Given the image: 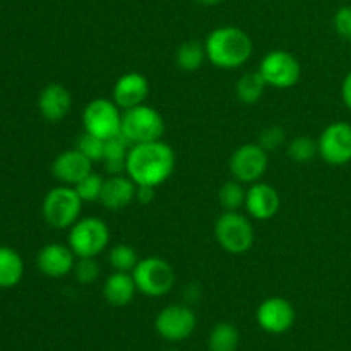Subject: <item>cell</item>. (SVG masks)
I'll return each instance as SVG.
<instances>
[{
    "label": "cell",
    "instance_id": "4fadbf2b",
    "mask_svg": "<svg viewBox=\"0 0 351 351\" xmlns=\"http://www.w3.org/2000/svg\"><path fill=\"white\" fill-rule=\"evenodd\" d=\"M256 319L263 331L269 335H283L293 326L295 308L287 298L271 297L257 307Z\"/></svg>",
    "mask_w": 351,
    "mask_h": 351
},
{
    "label": "cell",
    "instance_id": "7c38bea8",
    "mask_svg": "<svg viewBox=\"0 0 351 351\" xmlns=\"http://www.w3.org/2000/svg\"><path fill=\"white\" fill-rule=\"evenodd\" d=\"M319 156L332 167L351 161V123L335 122L326 127L317 139Z\"/></svg>",
    "mask_w": 351,
    "mask_h": 351
},
{
    "label": "cell",
    "instance_id": "277c9868",
    "mask_svg": "<svg viewBox=\"0 0 351 351\" xmlns=\"http://www.w3.org/2000/svg\"><path fill=\"white\" fill-rule=\"evenodd\" d=\"M165 134V120L153 106L137 105L122 112V136L130 144L160 141Z\"/></svg>",
    "mask_w": 351,
    "mask_h": 351
},
{
    "label": "cell",
    "instance_id": "836d02e7",
    "mask_svg": "<svg viewBox=\"0 0 351 351\" xmlns=\"http://www.w3.org/2000/svg\"><path fill=\"white\" fill-rule=\"evenodd\" d=\"M136 201L141 204H151L154 201V187H146V185H137Z\"/></svg>",
    "mask_w": 351,
    "mask_h": 351
},
{
    "label": "cell",
    "instance_id": "1f68e13d",
    "mask_svg": "<svg viewBox=\"0 0 351 351\" xmlns=\"http://www.w3.org/2000/svg\"><path fill=\"white\" fill-rule=\"evenodd\" d=\"M285 139H287L285 130L278 125H271L266 127V129L259 134V141H257V143H259L261 147H264V149L269 153V151L280 149L285 144Z\"/></svg>",
    "mask_w": 351,
    "mask_h": 351
},
{
    "label": "cell",
    "instance_id": "44dd1931",
    "mask_svg": "<svg viewBox=\"0 0 351 351\" xmlns=\"http://www.w3.org/2000/svg\"><path fill=\"white\" fill-rule=\"evenodd\" d=\"M24 274V263L19 252L0 245V288H14Z\"/></svg>",
    "mask_w": 351,
    "mask_h": 351
},
{
    "label": "cell",
    "instance_id": "9a60e30c",
    "mask_svg": "<svg viewBox=\"0 0 351 351\" xmlns=\"http://www.w3.org/2000/svg\"><path fill=\"white\" fill-rule=\"evenodd\" d=\"M93 171V161L86 158L77 147L67 149L58 154L51 163V173L64 185H77L84 177Z\"/></svg>",
    "mask_w": 351,
    "mask_h": 351
},
{
    "label": "cell",
    "instance_id": "6da1fadb",
    "mask_svg": "<svg viewBox=\"0 0 351 351\" xmlns=\"http://www.w3.org/2000/svg\"><path fill=\"white\" fill-rule=\"evenodd\" d=\"M175 163L173 147L165 141L132 144L127 153L125 173L136 185L156 189L171 177Z\"/></svg>",
    "mask_w": 351,
    "mask_h": 351
},
{
    "label": "cell",
    "instance_id": "30bf717a",
    "mask_svg": "<svg viewBox=\"0 0 351 351\" xmlns=\"http://www.w3.org/2000/svg\"><path fill=\"white\" fill-rule=\"evenodd\" d=\"M269 163V156L259 143L242 144L233 151L230 158V171L235 180L242 184H256L264 177Z\"/></svg>",
    "mask_w": 351,
    "mask_h": 351
},
{
    "label": "cell",
    "instance_id": "9c48e42d",
    "mask_svg": "<svg viewBox=\"0 0 351 351\" xmlns=\"http://www.w3.org/2000/svg\"><path fill=\"white\" fill-rule=\"evenodd\" d=\"M259 72L267 86L276 89L293 88L302 75V65L293 53L287 50H271L263 57Z\"/></svg>",
    "mask_w": 351,
    "mask_h": 351
},
{
    "label": "cell",
    "instance_id": "4dcf8cb0",
    "mask_svg": "<svg viewBox=\"0 0 351 351\" xmlns=\"http://www.w3.org/2000/svg\"><path fill=\"white\" fill-rule=\"evenodd\" d=\"M105 143L106 141L99 139V137L93 136V134L84 132L79 137L75 147L95 163V161H103V156H105Z\"/></svg>",
    "mask_w": 351,
    "mask_h": 351
},
{
    "label": "cell",
    "instance_id": "4316f807",
    "mask_svg": "<svg viewBox=\"0 0 351 351\" xmlns=\"http://www.w3.org/2000/svg\"><path fill=\"white\" fill-rule=\"evenodd\" d=\"M243 185L245 184L235 180V178H232V180L225 182V184L221 185L218 199H219V204L223 206L225 211H239V209L245 204L247 191Z\"/></svg>",
    "mask_w": 351,
    "mask_h": 351
},
{
    "label": "cell",
    "instance_id": "7402d4cb",
    "mask_svg": "<svg viewBox=\"0 0 351 351\" xmlns=\"http://www.w3.org/2000/svg\"><path fill=\"white\" fill-rule=\"evenodd\" d=\"M130 146H132V144H130L122 134L106 141L103 165H105V170L108 171L110 175H120L122 171H125L127 153H129Z\"/></svg>",
    "mask_w": 351,
    "mask_h": 351
},
{
    "label": "cell",
    "instance_id": "3957f363",
    "mask_svg": "<svg viewBox=\"0 0 351 351\" xmlns=\"http://www.w3.org/2000/svg\"><path fill=\"white\" fill-rule=\"evenodd\" d=\"M82 199L71 185L55 187L45 195L41 213L43 218L51 228L65 230L71 228L81 218Z\"/></svg>",
    "mask_w": 351,
    "mask_h": 351
},
{
    "label": "cell",
    "instance_id": "8d00e7d4",
    "mask_svg": "<svg viewBox=\"0 0 351 351\" xmlns=\"http://www.w3.org/2000/svg\"><path fill=\"white\" fill-rule=\"evenodd\" d=\"M168 351H178V350H168Z\"/></svg>",
    "mask_w": 351,
    "mask_h": 351
},
{
    "label": "cell",
    "instance_id": "d590c367",
    "mask_svg": "<svg viewBox=\"0 0 351 351\" xmlns=\"http://www.w3.org/2000/svg\"><path fill=\"white\" fill-rule=\"evenodd\" d=\"M194 2L199 3V5L211 7V5H218V3L223 2V0H194Z\"/></svg>",
    "mask_w": 351,
    "mask_h": 351
},
{
    "label": "cell",
    "instance_id": "f546056e",
    "mask_svg": "<svg viewBox=\"0 0 351 351\" xmlns=\"http://www.w3.org/2000/svg\"><path fill=\"white\" fill-rule=\"evenodd\" d=\"M74 278L81 285H91L98 280L99 266L95 257H77L74 264Z\"/></svg>",
    "mask_w": 351,
    "mask_h": 351
},
{
    "label": "cell",
    "instance_id": "ffe728a7",
    "mask_svg": "<svg viewBox=\"0 0 351 351\" xmlns=\"http://www.w3.org/2000/svg\"><path fill=\"white\" fill-rule=\"evenodd\" d=\"M136 281L132 273H115L110 274L103 283V297L112 307H125L136 297Z\"/></svg>",
    "mask_w": 351,
    "mask_h": 351
},
{
    "label": "cell",
    "instance_id": "83f0119b",
    "mask_svg": "<svg viewBox=\"0 0 351 351\" xmlns=\"http://www.w3.org/2000/svg\"><path fill=\"white\" fill-rule=\"evenodd\" d=\"M288 156L295 163H311L319 154V144L308 136H298L290 141L287 147Z\"/></svg>",
    "mask_w": 351,
    "mask_h": 351
},
{
    "label": "cell",
    "instance_id": "484cf974",
    "mask_svg": "<svg viewBox=\"0 0 351 351\" xmlns=\"http://www.w3.org/2000/svg\"><path fill=\"white\" fill-rule=\"evenodd\" d=\"M110 266L113 271H120V273H132L134 267L139 263V256H137L136 249L127 243H117L110 249L108 252Z\"/></svg>",
    "mask_w": 351,
    "mask_h": 351
},
{
    "label": "cell",
    "instance_id": "d6a6232c",
    "mask_svg": "<svg viewBox=\"0 0 351 351\" xmlns=\"http://www.w3.org/2000/svg\"><path fill=\"white\" fill-rule=\"evenodd\" d=\"M332 24H335V31L339 38L351 41V5L339 7L336 10Z\"/></svg>",
    "mask_w": 351,
    "mask_h": 351
},
{
    "label": "cell",
    "instance_id": "e575fe53",
    "mask_svg": "<svg viewBox=\"0 0 351 351\" xmlns=\"http://www.w3.org/2000/svg\"><path fill=\"white\" fill-rule=\"evenodd\" d=\"M341 98H343V103L346 105V108L351 112V72H348V74H346V77L343 79Z\"/></svg>",
    "mask_w": 351,
    "mask_h": 351
},
{
    "label": "cell",
    "instance_id": "2e32d148",
    "mask_svg": "<svg viewBox=\"0 0 351 351\" xmlns=\"http://www.w3.org/2000/svg\"><path fill=\"white\" fill-rule=\"evenodd\" d=\"M75 264V254L64 243H47L36 256V266L45 276L64 278L72 273Z\"/></svg>",
    "mask_w": 351,
    "mask_h": 351
},
{
    "label": "cell",
    "instance_id": "8fae6325",
    "mask_svg": "<svg viewBox=\"0 0 351 351\" xmlns=\"http://www.w3.org/2000/svg\"><path fill=\"white\" fill-rule=\"evenodd\" d=\"M197 326L194 311L187 305L173 304L165 307L154 321V329L163 339L178 343L187 339Z\"/></svg>",
    "mask_w": 351,
    "mask_h": 351
},
{
    "label": "cell",
    "instance_id": "d6986e66",
    "mask_svg": "<svg viewBox=\"0 0 351 351\" xmlns=\"http://www.w3.org/2000/svg\"><path fill=\"white\" fill-rule=\"evenodd\" d=\"M71 93L62 84H48L38 96V110L47 122H62L71 112Z\"/></svg>",
    "mask_w": 351,
    "mask_h": 351
},
{
    "label": "cell",
    "instance_id": "ac0fdd59",
    "mask_svg": "<svg viewBox=\"0 0 351 351\" xmlns=\"http://www.w3.org/2000/svg\"><path fill=\"white\" fill-rule=\"evenodd\" d=\"M136 192L137 185L129 175H110L105 178L98 202L110 211H119L136 201Z\"/></svg>",
    "mask_w": 351,
    "mask_h": 351
},
{
    "label": "cell",
    "instance_id": "d4e9b609",
    "mask_svg": "<svg viewBox=\"0 0 351 351\" xmlns=\"http://www.w3.org/2000/svg\"><path fill=\"white\" fill-rule=\"evenodd\" d=\"M240 343L239 329L230 322H219L209 332V351H237Z\"/></svg>",
    "mask_w": 351,
    "mask_h": 351
},
{
    "label": "cell",
    "instance_id": "5b68a950",
    "mask_svg": "<svg viewBox=\"0 0 351 351\" xmlns=\"http://www.w3.org/2000/svg\"><path fill=\"white\" fill-rule=\"evenodd\" d=\"M132 278L136 281L137 291L151 298L163 297L175 287L173 267L158 256L139 259L132 271Z\"/></svg>",
    "mask_w": 351,
    "mask_h": 351
},
{
    "label": "cell",
    "instance_id": "f1b7e54d",
    "mask_svg": "<svg viewBox=\"0 0 351 351\" xmlns=\"http://www.w3.org/2000/svg\"><path fill=\"white\" fill-rule=\"evenodd\" d=\"M103 184H105V178L91 171L88 177H84L77 185H74V189L79 194V197L82 199V202H95L99 201Z\"/></svg>",
    "mask_w": 351,
    "mask_h": 351
},
{
    "label": "cell",
    "instance_id": "52a82bcc",
    "mask_svg": "<svg viewBox=\"0 0 351 351\" xmlns=\"http://www.w3.org/2000/svg\"><path fill=\"white\" fill-rule=\"evenodd\" d=\"M215 237L221 249L230 254H243L254 245V226L239 211H225L215 223Z\"/></svg>",
    "mask_w": 351,
    "mask_h": 351
},
{
    "label": "cell",
    "instance_id": "7a4b0ae2",
    "mask_svg": "<svg viewBox=\"0 0 351 351\" xmlns=\"http://www.w3.org/2000/svg\"><path fill=\"white\" fill-rule=\"evenodd\" d=\"M208 60L215 67L232 71L249 62L254 45L249 34L235 26H219L206 36L204 41Z\"/></svg>",
    "mask_w": 351,
    "mask_h": 351
},
{
    "label": "cell",
    "instance_id": "8992f818",
    "mask_svg": "<svg viewBox=\"0 0 351 351\" xmlns=\"http://www.w3.org/2000/svg\"><path fill=\"white\" fill-rule=\"evenodd\" d=\"M110 230L103 219L95 216L79 218L69 230V247L75 257H96L108 247Z\"/></svg>",
    "mask_w": 351,
    "mask_h": 351
},
{
    "label": "cell",
    "instance_id": "cb8c5ba5",
    "mask_svg": "<svg viewBox=\"0 0 351 351\" xmlns=\"http://www.w3.org/2000/svg\"><path fill=\"white\" fill-rule=\"evenodd\" d=\"M266 86V81H264L259 71L245 72V74L237 81V98H239V101L243 103V105H256V103L263 98Z\"/></svg>",
    "mask_w": 351,
    "mask_h": 351
},
{
    "label": "cell",
    "instance_id": "e0dca14e",
    "mask_svg": "<svg viewBox=\"0 0 351 351\" xmlns=\"http://www.w3.org/2000/svg\"><path fill=\"white\" fill-rule=\"evenodd\" d=\"M147 96H149V81L141 72H127L120 75L113 86V101L122 112L143 105Z\"/></svg>",
    "mask_w": 351,
    "mask_h": 351
},
{
    "label": "cell",
    "instance_id": "603a6c76",
    "mask_svg": "<svg viewBox=\"0 0 351 351\" xmlns=\"http://www.w3.org/2000/svg\"><path fill=\"white\" fill-rule=\"evenodd\" d=\"M204 60H208L206 47L204 43H201V41L197 40L184 41V43L177 48V53H175L177 67L185 72L199 71V69L202 67V64H204Z\"/></svg>",
    "mask_w": 351,
    "mask_h": 351
},
{
    "label": "cell",
    "instance_id": "ba28073f",
    "mask_svg": "<svg viewBox=\"0 0 351 351\" xmlns=\"http://www.w3.org/2000/svg\"><path fill=\"white\" fill-rule=\"evenodd\" d=\"M82 125L84 132L108 141L122 134V110L113 99H91L82 112Z\"/></svg>",
    "mask_w": 351,
    "mask_h": 351
},
{
    "label": "cell",
    "instance_id": "5bb4252c",
    "mask_svg": "<svg viewBox=\"0 0 351 351\" xmlns=\"http://www.w3.org/2000/svg\"><path fill=\"white\" fill-rule=\"evenodd\" d=\"M281 199L276 189L266 182H256L250 184L245 194V209L249 216L259 219V221H267L274 218L280 211Z\"/></svg>",
    "mask_w": 351,
    "mask_h": 351
}]
</instances>
